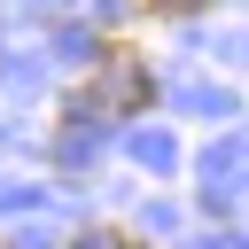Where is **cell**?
Returning <instances> with one entry per match:
<instances>
[{
	"label": "cell",
	"instance_id": "6da1fadb",
	"mask_svg": "<svg viewBox=\"0 0 249 249\" xmlns=\"http://www.w3.org/2000/svg\"><path fill=\"white\" fill-rule=\"evenodd\" d=\"M70 109L78 117H140V109H156V78H148V62L132 54V47H101V62H93V78L70 93Z\"/></svg>",
	"mask_w": 249,
	"mask_h": 249
},
{
	"label": "cell",
	"instance_id": "7a4b0ae2",
	"mask_svg": "<svg viewBox=\"0 0 249 249\" xmlns=\"http://www.w3.org/2000/svg\"><path fill=\"white\" fill-rule=\"evenodd\" d=\"M148 8H156V16H195L202 0H148Z\"/></svg>",
	"mask_w": 249,
	"mask_h": 249
},
{
	"label": "cell",
	"instance_id": "3957f363",
	"mask_svg": "<svg viewBox=\"0 0 249 249\" xmlns=\"http://www.w3.org/2000/svg\"><path fill=\"white\" fill-rule=\"evenodd\" d=\"M101 249H140V241H124V233H101Z\"/></svg>",
	"mask_w": 249,
	"mask_h": 249
}]
</instances>
